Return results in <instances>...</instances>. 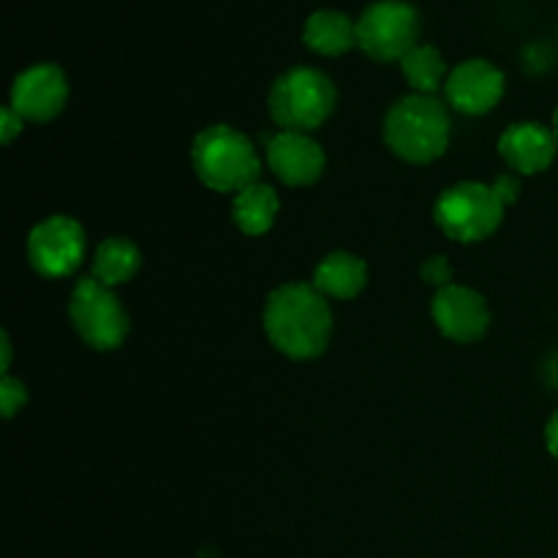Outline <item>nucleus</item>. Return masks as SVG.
<instances>
[{
  "label": "nucleus",
  "mask_w": 558,
  "mask_h": 558,
  "mask_svg": "<svg viewBox=\"0 0 558 558\" xmlns=\"http://www.w3.org/2000/svg\"><path fill=\"white\" fill-rule=\"evenodd\" d=\"M262 327L283 357L314 360L330 343L332 311L314 283H283L267 294Z\"/></svg>",
  "instance_id": "obj_1"
},
{
  "label": "nucleus",
  "mask_w": 558,
  "mask_h": 558,
  "mask_svg": "<svg viewBox=\"0 0 558 558\" xmlns=\"http://www.w3.org/2000/svg\"><path fill=\"white\" fill-rule=\"evenodd\" d=\"M191 167L196 178L218 194H240L259 180L262 161L254 142L227 123L207 125L191 145Z\"/></svg>",
  "instance_id": "obj_2"
},
{
  "label": "nucleus",
  "mask_w": 558,
  "mask_h": 558,
  "mask_svg": "<svg viewBox=\"0 0 558 558\" xmlns=\"http://www.w3.org/2000/svg\"><path fill=\"white\" fill-rule=\"evenodd\" d=\"M385 142L407 163H430L450 145V114L436 96H412L392 104L385 114Z\"/></svg>",
  "instance_id": "obj_3"
},
{
  "label": "nucleus",
  "mask_w": 558,
  "mask_h": 558,
  "mask_svg": "<svg viewBox=\"0 0 558 558\" xmlns=\"http://www.w3.org/2000/svg\"><path fill=\"white\" fill-rule=\"evenodd\" d=\"M336 101L338 93L330 76L322 74L319 69L298 65V69H289L287 74L272 82L267 107H270L272 120L281 125V131L308 134L330 118Z\"/></svg>",
  "instance_id": "obj_4"
},
{
  "label": "nucleus",
  "mask_w": 558,
  "mask_h": 558,
  "mask_svg": "<svg viewBox=\"0 0 558 558\" xmlns=\"http://www.w3.org/2000/svg\"><path fill=\"white\" fill-rule=\"evenodd\" d=\"M505 205L490 185L463 180L441 191L434 205V221L456 243H480L501 227Z\"/></svg>",
  "instance_id": "obj_5"
},
{
  "label": "nucleus",
  "mask_w": 558,
  "mask_h": 558,
  "mask_svg": "<svg viewBox=\"0 0 558 558\" xmlns=\"http://www.w3.org/2000/svg\"><path fill=\"white\" fill-rule=\"evenodd\" d=\"M69 319L76 336L96 352H112L125 341L131 319L114 289L104 287L96 278H82L69 300Z\"/></svg>",
  "instance_id": "obj_6"
},
{
  "label": "nucleus",
  "mask_w": 558,
  "mask_h": 558,
  "mask_svg": "<svg viewBox=\"0 0 558 558\" xmlns=\"http://www.w3.org/2000/svg\"><path fill=\"white\" fill-rule=\"evenodd\" d=\"M420 14L407 0H376L357 20V47L379 63H401L417 47Z\"/></svg>",
  "instance_id": "obj_7"
},
{
  "label": "nucleus",
  "mask_w": 558,
  "mask_h": 558,
  "mask_svg": "<svg viewBox=\"0 0 558 558\" xmlns=\"http://www.w3.org/2000/svg\"><path fill=\"white\" fill-rule=\"evenodd\" d=\"M87 234L71 216H49L27 234V262L44 278H65L82 265Z\"/></svg>",
  "instance_id": "obj_8"
},
{
  "label": "nucleus",
  "mask_w": 558,
  "mask_h": 558,
  "mask_svg": "<svg viewBox=\"0 0 558 558\" xmlns=\"http://www.w3.org/2000/svg\"><path fill=\"white\" fill-rule=\"evenodd\" d=\"M65 101H69V80L60 65L36 63L14 76L9 107L22 120L47 123L63 112Z\"/></svg>",
  "instance_id": "obj_9"
},
{
  "label": "nucleus",
  "mask_w": 558,
  "mask_h": 558,
  "mask_svg": "<svg viewBox=\"0 0 558 558\" xmlns=\"http://www.w3.org/2000/svg\"><path fill=\"white\" fill-rule=\"evenodd\" d=\"M430 316L445 338L456 343H474L488 332L490 311L483 294L463 283L436 289L430 300Z\"/></svg>",
  "instance_id": "obj_10"
},
{
  "label": "nucleus",
  "mask_w": 558,
  "mask_h": 558,
  "mask_svg": "<svg viewBox=\"0 0 558 558\" xmlns=\"http://www.w3.org/2000/svg\"><path fill=\"white\" fill-rule=\"evenodd\" d=\"M267 167L283 185L303 189L316 183L325 172V150L319 142L300 131H278L267 140Z\"/></svg>",
  "instance_id": "obj_11"
},
{
  "label": "nucleus",
  "mask_w": 558,
  "mask_h": 558,
  "mask_svg": "<svg viewBox=\"0 0 558 558\" xmlns=\"http://www.w3.org/2000/svg\"><path fill=\"white\" fill-rule=\"evenodd\" d=\"M445 96L461 114H488L505 96V74L490 60H463L447 76Z\"/></svg>",
  "instance_id": "obj_12"
},
{
  "label": "nucleus",
  "mask_w": 558,
  "mask_h": 558,
  "mask_svg": "<svg viewBox=\"0 0 558 558\" xmlns=\"http://www.w3.org/2000/svg\"><path fill=\"white\" fill-rule=\"evenodd\" d=\"M558 153L554 129H545L543 123L523 120L512 123L499 136V156L515 174H539L554 163Z\"/></svg>",
  "instance_id": "obj_13"
},
{
  "label": "nucleus",
  "mask_w": 558,
  "mask_h": 558,
  "mask_svg": "<svg viewBox=\"0 0 558 558\" xmlns=\"http://www.w3.org/2000/svg\"><path fill=\"white\" fill-rule=\"evenodd\" d=\"M314 283L325 298L354 300L368 283V265L349 251H332L316 265Z\"/></svg>",
  "instance_id": "obj_14"
},
{
  "label": "nucleus",
  "mask_w": 558,
  "mask_h": 558,
  "mask_svg": "<svg viewBox=\"0 0 558 558\" xmlns=\"http://www.w3.org/2000/svg\"><path fill=\"white\" fill-rule=\"evenodd\" d=\"M303 41L305 47L314 49L316 54L338 58V54H347L349 49L357 47V22L349 20L343 11H314V14L305 20Z\"/></svg>",
  "instance_id": "obj_15"
},
{
  "label": "nucleus",
  "mask_w": 558,
  "mask_h": 558,
  "mask_svg": "<svg viewBox=\"0 0 558 558\" xmlns=\"http://www.w3.org/2000/svg\"><path fill=\"white\" fill-rule=\"evenodd\" d=\"M278 194L272 185L267 183H251L248 189H243L240 194H234L232 199V221L248 238H262L272 229L278 216Z\"/></svg>",
  "instance_id": "obj_16"
},
{
  "label": "nucleus",
  "mask_w": 558,
  "mask_h": 558,
  "mask_svg": "<svg viewBox=\"0 0 558 558\" xmlns=\"http://www.w3.org/2000/svg\"><path fill=\"white\" fill-rule=\"evenodd\" d=\"M142 254L129 238H107L93 254V278L104 287L114 289L129 283L140 272Z\"/></svg>",
  "instance_id": "obj_17"
},
{
  "label": "nucleus",
  "mask_w": 558,
  "mask_h": 558,
  "mask_svg": "<svg viewBox=\"0 0 558 558\" xmlns=\"http://www.w3.org/2000/svg\"><path fill=\"white\" fill-rule=\"evenodd\" d=\"M401 71L403 80L409 82V87H412L414 93H420V96H436V90L445 87L447 76H450L445 58H441L439 49L430 47V44H417L412 52L403 54Z\"/></svg>",
  "instance_id": "obj_18"
},
{
  "label": "nucleus",
  "mask_w": 558,
  "mask_h": 558,
  "mask_svg": "<svg viewBox=\"0 0 558 558\" xmlns=\"http://www.w3.org/2000/svg\"><path fill=\"white\" fill-rule=\"evenodd\" d=\"M27 403V387L22 385L14 376L3 374L0 379V409H3V417L11 420L16 412H22V407Z\"/></svg>",
  "instance_id": "obj_19"
},
{
  "label": "nucleus",
  "mask_w": 558,
  "mask_h": 558,
  "mask_svg": "<svg viewBox=\"0 0 558 558\" xmlns=\"http://www.w3.org/2000/svg\"><path fill=\"white\" fill-rule=\"evenodd\" d=\"M420 276L428 287L434 289H445L452 283V265L447 262V256H428L420 267Z\"/></svg>",
  "instance_id": "obj_20"
},
{
  "label": "nucleus",
  "mask_w": 558,
  "mask_h": 558,
  "mask_svg": "<svg viewBox=\"0 0 558 558\" xmlns=\"http://www.w3.org/2000/svg\"><path fill=\"white\" fill-rule=\"evenodd\" d=\"M521 174H515V172H505V174H499V178L494 180V183H490V189L496 191V196H499L501 199V205H512V202L518 199V189H521Z\"/></svg>",
  "instance_id": "obj_21"
},
{
  "label": "nucleus",
  "mask_w": 558,
  "mask_h": 558,
  "mask_svg": "<svg viewBox=\"0 0 558 558\" xmlns=\"http://www.w3.org/2000/svg\"><path fill=\"white\" fill-rule=\"evenodd\" d=\"M22 125H25V120H22L14 109H0V140H3V145H11V142L22 134Z\"/></svg>",
  "instance_id": "obj_22"
},
{
  "label": "nucleus",
  "mask_w": 558,
  "mask_h": 558,
  "mask_svg": "<svg viewBox=\"0 0 558 558\" xmlns=\"http://www.w3.org/2000/svg\"><path fill=\"white\" fill-rule=\"evenodd\" d=\"M545 445H548V452L558 461V412L548 420V428H545Z\"/></svg>",
  "instance_id": "obj_23"
},
{
  "label": "nucleus",
  "mask_w": 558,
  "mask_h": 558,
  "mask_svg": "<svg viewBox=\"0 0 558 558\" xmlns=\"http://www.w3.org/2000/svg\"><path fill=\"white\" fill-rule=\"evenodd\" d=\"M0 352H3V360H0V371H3V374H9V368H11V341H9V332H3V336H0Z\"/></svg>",
  "instance_id": "obj_24"
},
{
  "label": "nucleus",
  "mask_w": 558,
  "mask_h": 558,
  "mask_svg": "<svg viewBox=\"0 0 558 558\" xmlns=\"http://www.w3.org/2000/svg\"><path fill=\"white\" fill-rule=\"evenodd\" d=\"M548 381H550V385L558 387V354H554V357H550V363H548Z\"/></svg>",
  "instance_id": "obj_25"
},
{
  "label": "nucleus",
  "mask_w": 558,
  "mask_h": 558,
  "mask_svg": "<svg viewBox=\"0 0 558 558\" xmlns=\"http://www.w3.org/2000/svg\"><path fill=\"white\" fill-rule=\"evenodd\" d=\"M554 136H556V145H558V107H556V112H554Z\"/></svg>",
  "instance_id": "obj_26"
}]
</instances>
